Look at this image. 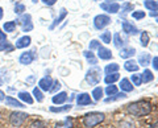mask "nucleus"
<instances>
[{
	"mask_svg": "<svg viewBox=\"0 0 158 128\" xmlns=\"http://www.w3.org/2000/svg\"><path fill=\"white\" fill-rule=\"evenodd\" d=\"M123 99V98H127V95L124 94V92H121V94H116V96H110V98H107L106 99V102L108 103V102H113V100H116V99Z\"/></svg>",
	"mask_w": 158,
	"mask_h": 128,
	"instance_id": "79ce46f5",
	"label": "nucleus"
},
{
	"mask_svg": "<svg viewBox=\"0 0 158 128\" xmlns=\"http://www.w3.org/2000/svg\"><path fill=\"white\" fill-rule=\"evenodd\" d=\"M157 23H158V17H157Z\"/></svg>",
	"mask_w": 158,
	"mask_h": 128,
	"instance_id": "6e6d98bb",
	"label": "nucleus"
},
{
	"mask_svg": "<svg viewBox=\"0 0 158 128\" xmlns=\"http://www.w3.org/2000/svg\"><path fill=\"white\" fill-rule=\"evenodd\" d=\"M136 54V49L135 48H123L120 53H118V56L121 58H131Z\"/></svg>",
	"mask_w": 158,
	"mask_h": 128,
	"instance_id": "dca6fc26",
	"label": "nucleus"
},
{
	"mask_svg": "<svg viewBox=\"0 0 158 128\" xmlns=\"http://www.w3.org/2000/svg\"><path fill=\"white\" fill-rule=\"evenodd\" d=\"M138 63L142 66H148L150 63V54L149 53H142L140 57H138Z\"/></svg>",
	"mask_w": 158,
	"mask_h": 128,
	"instance_id": "4be33fe9",
	"label": "nucleus"
},
{
	"mask_svg": "<svg viewBox=\"0 0 158 128\" xmlns=\"http://www.w3.org/2000/svg\"><path fill=\"white\" fill-rule=\"evenodd\" d=\"M3 85V81H2V78H0V86H2Z\"/></svg>",
	"mask_w": 158,
	"mask_h": 128,
	"instance_id": "864d4df0",
	"label": "nucleus"
},
{
	"mask_svg": "<svg viewBox=\"0 0 158 128\" xmlns=\"http://www.w3.org/2000/svg\"><path fill=\"white\" fill-rule=\"evenodd\" d=\"M16 27H17V20L16 21H7V23H4V25H3V31L6 33H12L16 31Z\"/></svg>",
	"mask_w": 158,
	"mask_h": 128,
	"instance_id": "aec40b11",
	"label": "nucleus"
},
{
	"mask_svg": "<svg viewBox=\"0 0 158 128\" xmlns=\"http://www.w3.org/2000/svg\"><path fill=\"white\" fill-rule=\"evenodd\" d=\"M6 106H9V107H16V108H24V103L21 100H17L16 98H12V96H6Z\"/></svg>",
	"mask_w": 158,
	"mask_h": 128,
	"instance_id": "f8f14e48",
	"label": "nucleus"
},
{
	"mask_svg": "<svg viewBox=\"0 0 158 128\" xmlns=\"http://www.w3.org/2000/svg\"><path fill=\"white\" fill-rule=\"evenodd\" d=\"M24 11H25V6H24V4L19 3V4L15 6V13H16V15H23Z\"/></svg>",
	"mask_w": 158,
	"mask_h": 128,
	"instance_id": "58836bf2",
	"label": "nucleus"
},
{
	"mask_svg": "<svg viewBox=\"0 0 158 128\" xmlns=\"http://www.w3.org/2000/svg\"><path fill=\"white\" fill-rule=\"evenodd\" d=\"M77 103H78V106H90V105H92V99H91L90 94L82 92V94H79L77 96Z\"/></svg>",
	"mask_w": 158,
	"mask_h": 128,
	"instance_id": "9b49d317",
	"label": "nucleus"
},
{
	"mask_svg": "<svg viewBox=\"0 0 158 128\" xmlns=\"http://www.w3.org/2000/svg\"><path fill=\"white\" fill-rule=\"evenodd\" d=\"M124 67L128 71H137L138 70V63L136 61H133V60H128L124 63Z\"/></svg>",
	"mask_w": 158,
	"mask_h": 128,
	"instance_id": "412c9836",
	"label": "nucleus"
},
{
	"mask_svg": "<svg viewBox=\"0 0 158 128\" xmlns=\"http://www.w3.org/2000/svg\"><path fill=\"white\" fill-rule=\"evenodd\" d=\"M61 88V83H59L58 81H53V86L50 88L52 92H58V90Z\"/></svg>",
	"mask_w": 158,
	"mask_h": 128,
	"instance_id": "c03bdc74",
	"label": "nucleus"
},
{
	"mask_svg": "<svg viewBox=\"0 0 158 128\" xmlns=\"http://www.w3.org/2000/svg\"><path fill=\"white\" fill-rule=\"evenodd\" d=\"M34 58H36V56H34V52L33 50L24 52V53L20 54L19 62L21 63V65H31V63L34 61Z\"/></svg>",
	"mask_w": 158,
	"mask_h": 128,
	"instance_id": "0eeeda50",
	"label": "nucleus"
},
{
	"mask_svg": "<svg viewBox=\"0 0 158 128\" xmlns=\"http://www.w3.org/2000/svg\"><path fill=\"white\" fill-rule=\"evenodd\" d=\"M32 2H33V3H37V2H38V0H32Z\"/></svg>",
	"mask_w": 158,
	"mask_h": 128,
	"instance_id": "5fc2aeb1",
	"label": "nucleus"
},
{
	"mask_svg": "<svg viewBox=\"0 0 158 128\" xmlns=\"http://www.w3.org/2000/svg\"><path fill=\"white\" fill-rule=\"evenodd\" d=\"M132 17L136 19V20H140V19H144L145 17V12L144 11H136L132 13Z\"/></svg>",
	"mask_w": 158,
	"mask_h": 128,
	"instance_id": "ea45409f",
	"label": "nucleus"
},
{
	"mask_svg": "<svg viewBox=\"0 0 158 128\" xmlns=\"http://www.w3.org/2000/svg\"><path fill=\"white\" fill-rule=\"evenodd\" d=\"M100 40L104 42V44H111V40H112V34L110 31H106L104 33L100 34Z\"/></svg>",
	"mask_w": 158,
	"mask_h": 128,
	"instance_id": "7c9ffc66",
	"label": "nucleus"
},
{
	"mask_svg": "<svg viewBox=\"0 0 158 128\" xmlns=\"http://www.w3.org/2000/svg\"><path fill=\"white\" fill-rule=\"evenodd\" d=\"M152 65H153V67H154L156 70H158V57L153 58V63H152Z\"/></svg>",
	"mask_w": 158,
	"mask_h": 128,
	"instance_id": "de8ad7c7",
	"label": "nucleus"
},
{
	"mask_svg": "<svg viewBox=\"0 0 158 128\" xmlns=\"http://www.w3.org/2000/svg\"><path fill=\"white\" fill-rule=\"evenodd\" d=\"M13 49H15V46H13V45H11V44H9V42L7 41V42L4 44L3 46H2V48H0V52H6V53H9V52H12Z\"/></svg>",
	"mask_w": 158,
	"mask_h": 128,
	"instance_id": "c9c22d12",
	"label": "nucleus"
},
{
	"mask_svg": "<svg viewBox=\"0 0 158 128\" xmlns=\"http://www.w3.org/2000/svg\"><path fill=\"white\" fill-rule=\"evenodd\" d=\"M156 15H158V9H157V11H152L150 12V16H156Z\"/></svg>",
	"mask_w": 158,
	"mask_h": 128,
	"instance_id": "3c124183",
	"label": "nucleus"
},
{
	"mask_svg": "<svg viewBox=\"0 0 158 128\" xmlns=\"http://www.w3.org/2000/svg\"><path fill=\"white\" fill-rule=\"evenodd\" d=\"M3 15H4V11H3V8L0 7V21H2V19H3Z\"/></svg>",
	"mask_w": 158,
	"mask_h": 128,
	"instance_id": "8fccbe9b",
	"label": "nucleus"
},
{
	"mask_svg": "<svg viewBox=\"0 0 158 128\" xmlns=\"http://www.w3.org/2000/svg\"><path fill=\"white\" fill-rule=\"evenodd\" d=\"M102 9H104L108 13H117L120 11V6L117 3H111V2H106V3H102L100 4Z\"/></svg>",
	"mask_w": 158,
	"mask_h": 128,
	"instance_id": "1a4fd4ad",
	"label": "nucleus"
},
{
	"mask_svg": "<svg viewBox=\"0 0 158 128\" xmlns=\"http://www.w3.org/2000/svg\"><path fill=\"white\" fill-rule=\"evenodd\" d=\"M141 75V81L144 82V83H148V82H150V81H153L154 79V75H153V73L150 71V70H144V73L142 74H140Z\"/></svg>",
	"mask_w": 158,
	"mask_h": 128,
	"instance_id": "b1692460",
	"label": "nucleus"
},
{
	"mask_svg": "<svg viewBox=\"0 0 158 128\" xmlns=\"http://www.w3.org/2000/svg\"><path fill=\"white\" fill-rule=\"evenodd\" d=\"M118 69H120V66L117 63H108L104 69V71H106V74H111V73H116Z\"/></svg>",
	"mask_w": 158,
	"mask_h": 128,
	"instance_id": "cd10ccee",
	"label": "nucleus"
},
{
	"mask_svg": "<svg viewBox=\"0 0 158 128\" xmlns=\"http://www.w3.org/2000/svg\"><path fill=\"white\" fill-rule=\"evenodd\" d=\"M98 57L100 60H111L112 58V52L107 48H103V46H99L98 48Z\"/></svg>",
	"mask_w": 158,
	"mask_h": 128,
	"instance_id": "ddd939ff",
	"label": "nucleus"
},
{
	"mask_svg": "<svg viewBox=\"0 0 158 128\" xmlns=\"http://www.w3.org/2000/svg\"><path fill=\"white\" fill-rule=\"evenodd\" d=\"M90 50H92V49H98L99 46H100V44H99L96 40H92V41H90Z\"/></svg>",
	"mask_w": 158,
	"mask_h": 128,
	"instance_id": "a18cd8bd",
	"label": "nucleus"
},
{
	"mask_svg": "<svg viewBox=\"0 0 158 128\" xmlns=\"http://www.w3.org/2000/svg\"><path fill=\"white\" fill-rule=\"evenodd\" d=\"M67 99V92L65 91H61V92H56V95L52 98V100L54 105H62V103H65Z\"/></svg>",
	"mask_w": 158,
	"mask_h": 128,
	"instance_id": "4468645a",
	"label": "nucleus"
},
{
	"mask_svg": "<svg viewBox=\"0 0 158 128\" xmlns=\"http://www.w3.org/2000/svg\"><path fill=\"white\" fill-rule=\"evenodd\" d=\"M52 112H66L69 110H71V106L70 105H67V106H63V107H54L52 106L50 108H49Z\"/></svg>",
	"mask_w": 158,
	"mask_h": 128,
	"instance_id": "473e14b6",
	"label": "nucleus"
},
{
	"mask_svg": "<svg viewBox=\"0 0 158 128\" xmlns=\"http://www.w3.org/2000/svg\"><path fill=\"white\" fill-rule=\"evenodd\" d=\"M132 9H133L132 3H124V4H123V7H121V11L124 13H128L129 11H132Z\"/></svg>",
	"mask_w": 158,
	"mask_h": 128,
	"instance_id": "37998d69",
	"label": "nucleus"
},
{
	"mask_svg": "<svg viewBox=\"0 0 158 128\" xmlns=\"http://www.w3.org/2000/svg\"><path fill=\"white\" fill-rule=\"evenodd\" d=\"M41 2L45 4V6H54L57 3V0H41Z\"/></svg>",
	"mask_w": 158,
	"mask_h": 128,
	"instance_id": "49530a36",
	"label": "nucleus"
},
{
	"mask_svg": "<svg viewBox=\"0 0 158 128\" xmlns=\"http://www.w3.org/2000/svg\"><path fill=\"white\" fill-rule=\"evenodd\" d=\"M31 42H32V38L25 34V36H23V37L17 38L16 42H15V48H16V49H24V48H28L29 45H31Z\"/></svg>",
	"mask_w": 158,
	"mask_h": 128,
	"instance_id": "9d476101",
	"label": "nucleus"
},
{
	"mask_svg": "<svg viewBox=\"0 0 158 128\" xmlns=\"http://www.w3.org/2000/svg\"><path fill=\"white\" fill-rule=\"evenodd\" d=\"M150 128H158V122H157V123H154V124H153Z\"/></svg>",
	"mask_w": 158,
	"mask_h": 128,
	"instance_id": "603ef678",
	"label": "nucleus"
},
{
	"mask_svg": "<svg viewBox=\"0 0 158 128\" xmlns=\"http://www.w3.org/2000/svg\"><path fill=\"white\" fill-rule=\"evenodd\" d=\"M4 99H6V92L0 90V102H3Z\"/></svg>",
	"mask_w": 158,
	"mask_h": 128,
	"instance_id": "09e8293b",
	"label": "nucleus"
},
{
	"mask_svg": "<svg viewBox=\"0 0 158 128\" xmlns=\"http://www.w3.org/2000/svg\"><path fill=\"white\" fill-rule=\"evenodd\" d=\"M104 114H102V112H91V114H87L83 117V124L86 128H94L95 126L100 124L104 120Z\"/></svg>",
	"mask_w": 158,
	"mask_h": 128,
	"instance_id": "f03ea898",
	"label": "nucleus"
},
{
	"mask_svg": "<svg viewBox=\"0 0 158 128\" xmlns=\"http://www.w3.org/2000/svg\"><path fill=\"white\" fill-rule=\"evenodd\" d=\"M132 83L136 86H140L142 81H141V75L140 74H132Z\"/></svg>",
	"mask_w": 158,
	"mask_h": 128,
	"instance_id": "4c0bfd02",
	"label": "nucleus"
},
{
	"mask_svg": "<svg viewBox=\"0 0 158 128\" xmlns=\"http://www.w3.org/2000/svg\"><path fill=\"white\" fill-rule=\"evenodd\" d=\"M140 41H141V45L144 46V48L149 45V41H150V38H149V34H148V32H142V33H141Z\"/></svg>",
	"mask_w": 158,
	"mask_h": 128,
	"instance_id": "2f4dec72",
	"label": "nucleus"
},
{
	"mask_svg": "<svg viewBox=\"0 0 158 128\" xmlns=\"http://www.w3.org/2000/svg\"><path fill=\"white\" fill-rule=\"evenodd\" d=\"M7 41H8V40H7V34H6V32H4L3 29H0V48H2Z\"/></svg>",
	"mask_w": 158,
	"mask_h": 128,
	"instance_id": "a19ab883",
	"label": "nucleus"
},
{
	"mask_svg": "<svg viewBox=\"0 0 158 128\" xmlns=\"http://www.w3.org/2000/svg\"><path fill=\"white\" fill-rule=\"evenodd\" d=\"M123 31L128 34H137L138 33V29L128 21H123Z\"/></svg>",
	"mask_w": 158,
	"mask_h": 128,
	"instance_id": "f3484780",
	"label": "nucleus"
},
{
	"mask_svg": "<svg viewBox=\"0 0 158 128\" xmlns=\"http://www.w3.org/2000/svg\"><path fill=\"white\" fill-rule=\"evenodd\" d=\"M52 86H53V79H52V77H49V75H45L38 81V87L41 88L42 91H50Z\"/></svg>",
	"mask_w": 158,
	"mask_h": 128,
	"instance_id": "6e6552de",
	"label": "nucleus"
},
{
	"mask_svg": "<svg viewBox=\"0 0 158 128\" xmlns=\"http://www.w3.org/2000/svg\"><path fill=\"white\" fill-rule=\"evenodd\" d=\"M20 24H21V29L23 32H31L33 29V23H32V16L29 13H23L21 17H20Z\"/></svg>",
	"mask_w": 158,
	"mask_h": 128,
	"instance_id": "39448f33",
	"label": "nucleus"
},
{
	"mask_svg": "<svg viewBox=\"0 0 158 128\" xmlns=\"http://www.w3.org/2000/svg\"><path fill=\"white\" fill-rule=\"evenodd\" d=\"M144 4L148 9H150V11H157L158 9V2H156V0H145Z\"/></svg>",
	"mask_w": 158,
	"mask_h": 128,
	"instance_id": "c85d7f7f",
	"label": "nucleus"
},
{
	"mask_svg": "<svg viewBox=\"0 0 158 128\" xmlns=\"http://www.w3.org/2000/svg\"><path fill=\"white\" fill-rule=\"evenodd\" d=\"M113 44H115L116 48H121L123 45H124V42H123V38L120 37V34L116 33L115 36H113Z\"/></svg>",
	"mask_w": 158,
	"mask_h": 128,
	"instance_id": "f704fd0d",
	"label": "nucleus"
},
{
	"mask_svg": "<svg viewBox=\"0 0 158 128\" xmlns=\"http://www.w3.org/2000/svg\"><path fill=\"white\" fill-rule=\"evenodd\" d=\"M17 96L23 103H27V105H32L33 103V96L28 91H20Z\"/></svg>",
	"mask_w": 158,
	"mask_h": 128,
	"instance_id": "2eb2a0df",
	"label": "nucleus"
},
{
	"mask_svg": "<svg viewBox=\"0 0 158 128\" xmlns=\"http://www.w3.org/2000/svg\"><path fill=\"white\" fill-rule=\"evenodd\" d=\"M83 54H85V57L87 58V61L91 63V65H96L98 63V60L95 58V56H94V53L91 50H86V52H83Z\"/></svg>",
	"mask_w": 158,
	"mask_h": 128,
	"instance_id": "a878e982",
	"label": "nucleus"
},
{
	"mask_svg": "<svg viewBox=\"0 0 158 128\" xmlns=\"http://www.w3.org/2000/svg\"><path fill=\"white\" fill-rule=\"evenodd\" d=\"M28 119V114L25 112H20V111H15L9 115V123L12 127H20L24 124V122Z\"/></svg>",
	"mask_w": 158,
	"mask_h": 128,
	"instance_id": "7ed1b4c3",
	"label": "nucleus"
},
{
	"mask_svg": "<svg viewBox=\"0 0 158 128\" xmlns=\"http://www.w3.org/2000/svg\"><path fill=\"white\" fill-rule=\"evenodd\" d=\"M127 111L133 116H145L152 112V105L148 102H135L127 106Z\"/></svg>",
	"mask_w": 158,
	"mask_h": 128,
	"instance_id": "f257e3e1",
	"label": "nucleus"
},
{
	"mask_svg": "<svg viewBox=\"0 0 158 128\" xmlns=\"http://www.w3.org/2000/svg\"><path fill=\"white\" fill-rule=\"evenodd\" d=\"M33 96L37 102H42L44 100V94H42V90L40 87H34L33 88Z\"/></svg>",
	"mask_w": 158,
	"mask_h": 128,
	"instance_id": "bb28decb",
	"label": "nucleus"
},
{
	"mask_svg": "<svg viewBox=\"0 0 158 128\" xmlns=\"http://www.w3.org/2000/svg\"><path fill=\"white\" fill-rule=\"evenodd\" d=\"M73 127H74V123L71 117H66L62 123H57L56 124V128H73Z\"/></svg>",
	"mask_w": 158,
	"mask_h": 128,
	"instance_id": "5701e85b",
	"label": "nucleus"
},
{
	"mask_svg": "<svg viewBox=\"0 0 158 128\" xmlns=\"http://www.w3.org/2000/svg\"><path fill=\"white\" fill-rule=\"evenodd\" d=\"M31 128H48V126H46V123H44L42 120H37V122L32 123Z\"/></svg>",
	"mask_w": 158,
	"mask_h": 128,
	"instance_id": "e433bc0d",
	"label": "nucleus"
},
{
	"mask_svg": "<svg viewBox=\"0 0 158 128\" xmlns=\"http://www.w3.org/2000/svg\"><path fill=\"white\" fill-rule=\"evenodd\" d=\"M111 17L107 16V15H98V16L94 19V25H95L96 29H103L107 25L111 24Z\"/></svg>",
	"mask_w": 158,
	"mask_h": 128,
	"instance_id": "423d86ee",
	"label": "nucleus"
},
{
	"mask_svg": "<svg viewBox=\"0 0 158 128\" xmlns=\"http://www.w3.org/2000/svg\"><path fill=\"white\" fill-rule=\"evenodd\" d=\"M106 94H107V95H110V96L116 95V94H117V87L113 85V83H112V85H108L107 88H106Z\"/></svg>",
	"mask_w": 158,
	"mask_h": 128,
	"instance_id": "72a5a7b5",
	"label": "nucleus"
},
{
	"mask_svg": "<svg viewBox=\"0 0 158 128\" xmlns=\"http://www.w3.org/2000/svg\"><path fill=\"white\" fill-rule=\"evenodd\" d=\"M66 16H67V11H66L65 8H62V9H61V12H59V15H58V17L56 19V20H54V23L50 25V29H54V28H56L62 20H65Z\"/></svg>",
	"mask_w": 158,
	"mask_h": 128,
	"instance_id": "a211bd4d",
	"label": "nucleus"
},
{
	"mask_svg": "<svg viewBox=\"0 0 158 128\" xmlns=\"http://www.w3.org/2000/svg\"><path fill=\"white\" fill-rule=\"evenodd\" d=\"M92 98L95 100H100L102 99V96H103V90H102V87H95L92 90Z\"/></svg>",
	"mask_w": 158,
	"mask_h": 128,
	"instance_id": "c756f323",
	"label": "nucleus"
},
{
	"mask_svg": "<svg viewBox=\"0 0 158 128\" xmlns=\"http://www.w3.org/2000/svg\"><path fill=\"white\" fill-rule=\"evenodd\" d=\"M96 2H98V0H96Z\"/></svg>",
	"mask_w": 158,
	"mask_h": 128,
	"instance_id": "4d7b16f0",
	"label": "nucleus"
},
{
	"mask_svg": "<svg viewBox=\"0 0 158 128\" xmlns=\"http://www.w3.org/2000/svg\"><path fill=\"white\" fill-rule=\"evenodd\" d=\"M86 81L90 85H98L100 81V69L99 67H91L86 74Z\"/></svg>",
	"mask_w": 158,
	"mask_h": 128,
	"instance_id": "20e7f679",
	"label": "nucleus"
},
{
	"mask_svg": "<svg viewBox=\"0 0 158 128\" xmlns=\"http://www.w3.org/2000/svg\"><path fill=\"white\" fill-rule=\"evenodd\" d=\"M118 78H120V75H118L117 73H111V74H107V77L104 78V82L107 85H112V83L118 81Z\"/></svg>",
	"mask_w": 158,
	"mask_h": 128,
	"instance_id": "393cba45",
	"label": "nucleus"
},
{
	"mask_svg": "<svg viewBox=\"0 0 158 128\" xmlns=\"http://www.w3.org/2000/svg\"><path fill=\"white\" fill-rule=\"evenodd\" d=\"M120 88L123 91H125V92H129L133 90V85H132V82L128 79V78H123L121 82H120Z\"/></svg>",
	"mask_w": 158,
	"mask_h": 128,
	"instance_id": "6ab92c4d",
	"label": "nucleus"
}]
</instances>
